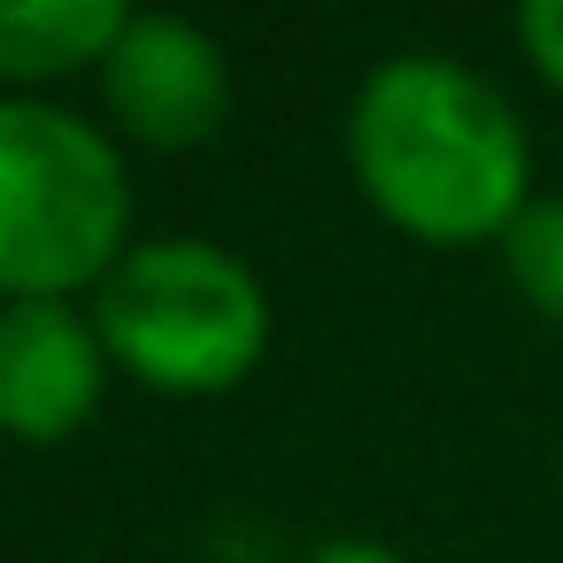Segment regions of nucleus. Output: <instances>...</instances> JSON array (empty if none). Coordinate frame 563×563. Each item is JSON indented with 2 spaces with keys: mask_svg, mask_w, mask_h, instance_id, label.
<instances>
[{
  "mask_svg": "<svg viewBox=\"0 0 563 563\" xmlns=\"http://www.w3.org/2000/svg\"><path fill=\"white\" fill-rule=\"evenodd\" d=\"M132 16L140 9H124V0H9L0 9V78L24 101H40V86L78 70L101 78Z\"/></svg>",
  "mask_w": 563,
  "mask_h": 563,
  "instance_id": "6",
  "label": "nucleus"
},
{
  "mask_svg": "<svg viewBox=\"0 0 563 563\" xmlns=\"http://www.w3.org/2000/svg\"><path fill=\"white\" fill-rule=\"evenodd\" d=\"M101 109H109V132L124 147H147V155H194L209 147L224 124H232V55L186 24V16H132L117 55L101 63Z\"/></svg>",
  "mask_w": 563,
  "mask_h": 563,
  "instance_id": "4",
  "label": "nucleus"
},
{
  "mask_svg": "<svg viewBox=\"0 0 563 563\" xmlns=\"http://www.w3.org/2000/svg\"><path fill=\"white\" fill-rule=\"evenodd\" d=\"M340 147L371 217L417 247H501L532 209V132L455 55H386L355 86Z\"/></svg>",
  "mask_w": 563,
  "mask_h": 563,
  "instance_id": "1",
  "label": "nucleus"
},
{
  "mask_svg": "<svg viewBox=\"0 0 563 563\" xmlns=\"http://www.w3.org/2000/svg\"><path fill=\"white\" fill-rule=\"evenodd\" d=\"M301 563H409V555L386 548V540H371V532H340V540H317Z\"/></svg>",
  "mask_w": 563,
  "mask_h": 563,
  "instance_id": "9",
  "label": "nucleus"
},
{
  "mask_svg": "<svg viewBox=\"0 0 563 563\" xmlns=\"http://www.w3.org/2000/svg\"><path fill=\"white\" fill-rule=\"evenodd\" d=\"M109 340L78 301H9L0 309V424L24 448H63L93 424L109 394Z\"/></svg>",
  "mask_w": 563,
  "mask_h": 563,
  "instance_id": "5",
  "label": "nucleus"
},
{
  "mask_svg": "<svg viewBox=\"0 0 563 563\" xmlns=\"http://www.w3.org/2000/svg\"><path fill=\"white\" fill-rule=\"evenodd\" d=\"M517 47H525L532 78L563 93V0H525L517 9Z\"/></svg>",
  "mask_w": 563,
  "mask_h": 563,
  "instance_id": "8",
  "label": "nucleus"
},
{
  "mask_svg": "<svg viewBox=\"0 0 563 563\" xmlns=\"http://www.w3.org/2000/svg\"><path fill=\"white\" fill-rule=\"evenodd\" d=\"M501 271L540 324H563V194H532V209L501 232Z\"/></svg>",
  "mask_w": 563,
  "mask_h": 563,
  "instance_id": "7",
  "label": "nucleus"
},
{
  "mask_svg": "<svg viewBox=\"0 0 563 563\" xmlns=\"http://www.w3.org/2000/svg\"><path fill=\"white\" fill-rule=\"evenodd\" d=\"M124 140L63 101H0V286L9 301H93L132 255Z\"/></svg>",
  "mask_w": 563,
  "mask_h": 563,
  "instance_id": "2",
  "label": "nucleus"
},
{
  "mask_svg": "<svg viewBox=\"0 0 563 563\" xmlns=\"http://www.w3.org/2000/svg\"><path fill=\"white\" fill-rule=\"evenodd\" d=\"M86 309L109 363L163 401H217L271 355V286L247 271V255L201 232L140 240Z\"/></svg>",
  "mask_w": 563,
  "mask_h": 563,
  "instance_id": "3",
  "label": "nucleus"
}]
</instances>
